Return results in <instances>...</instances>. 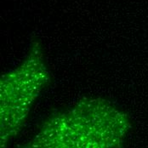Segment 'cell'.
Listing matches in <instances>:
<instances>
[{
    "label": "cell",
    "instance_id": "obj_1",
    "mask_svg": "<svg viewBox=\"0 0 148 148\" xmlns=\"http://www.w3.org/2000/svg\"><path fill=\"white\" fill-rule=\"evenodd\" d=\"M132 128L129 115L101 97H85L49 117L22 148H120Z\"/></svg>",
    "mask_w": 148,
    "mask_h": 148
},
{
    "label": "cell",
    "instance_id": "obj_2",
    "mask_svg": "<svg viewBox=\"0 0 148 148\" xmlns=\"http://www.w3.org/2000/svg\"><path fill=\"white\" fill-rule=\"evenodd\" d=\"M51 83L41 43L34 40L22 60L0 81V144L6 148L22 130L31 109Z\"/></svg>",
    "mask_w": 148,
    "mask_h": 148
}]
</instances>
